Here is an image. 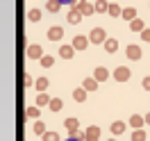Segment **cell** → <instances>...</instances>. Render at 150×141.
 <instances>
[{
	"mask_svg": "<svg viewBox=\"0 0 150 141\" xmlns=\"http://www.w3.org/2000/svg\"><path fill=\"white\" fill-rule=\"evenodd\" d=\"M146 125H150V112L146 114Z\"/></svg>",
	"mask_w": 150,
	"mask_h": 141,
	"instance_id": "836d02e7",
	"label": "cell"
},
{
	"mask_svg": "<svg viewBox=\"0 0 150 141\" xmlns=\"http://www.w3.org/2000/svg\"><path fill=\"white\" fill-rule=\"evenodd\" d=\"M50 100H52V98H50L48 94H39V96H37V107H43V105H50Z\"/></svg>",
	"mask_w": 150,
	"mask_h": 141,
	"instance_id": "603a6c76",
	"label": "cell"
},
{
	"mask_svg": "<svg viewBox=\"0 0 150 141\" xmlns=\"http://www.w3.org/2000/svg\"><path fill=\"white\" fill-rule=\"evenodd\" d=\"M121 18H125V21H130V23H132V21L137 18V9H134V7H125Z\"/></svg>",
	"mask_w": 150,
	"mask_h": 141,
	"instance_id": "5bb4252c",
	"label": "cell"
},
{
	"mask_svg": "<svg viewBox=\"0 0 150 141\" xmlns=\"http://www.w3.org/2000/svg\"><path fill=\"white\" fill-rule=\"evenodd\" d=\"M62 98H52V100H50V105H48V107H50V112H59V109H62Z\"/></svg>",
	"mask_w": 150,
	"mask_h": 141,
	"instance_id": "484cf974",
	"label": "cell"
},
{
	"mask_svg": "<svg viewBox=\"0 0 150 141\" xmlns=\"http://www.w3.org/2000/svg\"><path fill=\"white\" fill-rule=\"evenodd\" d=\"M105 50H107V52H116V50H118V41H116V39H107V41H105Z\"/></svg>",
	"mask_w": 150,
	"mask_h": 141,
	"instance_id": "44dd1931",
	"label": "cell"
},
{
	"mask_svg": "<svg viewBox=\"0 0 150 141\" xmlns=\"http://www.w3.org/2000/svg\"><path fill=\"white\" fill-rule=\"evenodd\" d=\"M107 32H105L103 28H93L91 30V32H89V41H91V43H103L105 46V41H107Z\"/></svg>",
	"mask_w": 150,
	"mask_h": 141,
	"instance_id": "6da1fadb",
	"label": "cell"
},
{
	"mask_svg": "<svg viewBox=\"0 0 150 141\" xmlns=\"http://www.w3.org/2000/svg\"><path fill=\"white\" fill-rule=\"evenodd\" d=\"M82 18H84V16L80 14V9H77V7H71V9H68V14H66V21H68L71 25H77Z\"/></svg>",
	"mask_w": 150,
	"mask_h": 141,
	"instance_id": "3957f363",
	"label": "cell"
},
{
	"mask_svg": "<svg viewBox=\"0 0 150 141\" xmlns=\"http://www.w3.org/2000/svg\"><path fill=\"white\" fill-rule=\"evenodd\" d=\"M52 64H55V59H52L50 55H43V57H41V66H43V68H50Z\"/></svg>",
	"mask_w": 150,
	"mask_h": 141,
	"instance_id": "f546056e",
	"label": "cell"
},
{
	"mask_svg": "<svg viewBox=\"0 0 150 141\" xmlns=\"http://www.w3.org/2000/svg\"><path fill=\"white\" fill-rule=\"evenodd\" d=\"M28 18L32 21V23H39V21H41V9H30L28 11Z\"/></svg>",
	"mask_w": 150,
	"mask_h": 141,
	"instance_id": "d4e9b609",
	"label": "cell"
},
{
	"mask_svg": "<svg viewBox=\"0 0 150 141\" xmlns=\"http://www.w3.org/2000/svg\"><path fill=\"white\" fill-rule=\"evenodd\" d=\"M41 139H43V141H59V134H57V132H50V130H48L46 134L41 137Z\"/></svg>",
	"mask_w": 150,
	"mask_h": 141,
	"instance_id": "4dcf8cb0",
	"label": "cell"
},
{
	"mask_svg": "<svg viewBox=\"0 0 150 141\" xmlns=\"http://www.w3.org/2000/svg\"><path fill=\"white\" fill-rule=\"evenodd\" d=\"M71 46L75 48V50H84L86 46H89V37L86 34H77V37H73V43Z\"/></svg>",
	"mask_w": 150,
	"mask_h": 141,
	"instance_id": "5b68a950",
	"label": "cell"
},
{
	"mask_svg": "<svg viewBox=\"0 0 150 141\" xmlns=\"http://www.w3.org/2000/svg\"><path fill=\"white\" fill-rule=\"evenodd\" d=\"M107 14H109V16H123V9L118 7V5H116V2H112V5H109V11H107Z\"/></svg>",
	"mask_w": 150,
	"mask_h": 141,
	"instance_id": "4316f807",
	"label": "cell"
},
{
	"mask_svg": "<svg viewBox=\"0 0 150 141\" xmlns=\"http://www.w3.org/2000/svg\"><path fill=\"white\" fill-rule=\"evenodd\" d=\"M77 9H80V14H82V16H91V14L96 11V5H91V2L82 0V2H77Z\"/></svg>",
	"mask_w": 150,
	"mask_h": 141,
	"instance_id": "52a82bcc",
	"label": "cell"
},
{
	"mask_svg": "<svg viewBox=\"0 0 150 141\" xmlns=\"http://www.w3.org/2000/svg\"><path fill=\"white\" fill-rule=\"evenodd\" d=\"M28 57H30V59H39V62H41V57H43V48L39 46V43L28 46Z\"/></svg>",
	"mask_w": 150,
	"mask_h": 141,
	"instance_id": "8992f818",
	"label": "cell"
},
{
	"mask_svg": "<svg viewBox=\"0 0 150 141\" xmlns=\"http://www.w3.org/2000/svg\"><path fill=\"white\" fill-rule=\"evenodd\" d=\"M132 141H146V130H134L132 132Z\"/></svg>",
	"mask_w": 150,
	"mask_h": 141,
	"instance_id": "83f0119b",
	"label": "cell"
},
{
	"mask_svg": "<svg viewBox=\"0 0 150 141\" xmlns=\"http://www.w3.org/2000/svg\"><path fill=\"white\" fill-rule=\"evenodd\" d=\"M34 86H37L39 94H46V89H48V77H39L37 82H34Z\"/></svg>",
	"mask_w": 150,
	"mask_h": 141,
	"instance_id": "ac0fdd59",
	"label": "cell"
},
{
	"mask_svg": "<svg viewBox=\"0 0 150 141\" xmlns=\"http://www.w3.org/2000/svg\"><path fill=\"white\" fill-rule=\"evenodd\" d=\"M107 141H116V139H107Z\"/></svg>",
	"mask_w": 150,
	"mask_h": 141,
	"instance_id": "d590c367",
	"label": "cell"
},
{
	"mask_svg": "<svg viewBox=\"0 0 150 141\" xmlns=\"http://www.w3.org/2000/svg\"><path fill=\"white\" fill-rule=\"evenodd\" d=\"M130 30H132V32H139V34H141V32L146 30V25H143V21H141V18H134V21L130 23Z\"/></svg>",
	"mask_w": 150,
	"mask_h": 141,
	"instance_id": "9a60e30c",
	"label": "cell"
},
{
	"mask_svg": "<svg viewBox=\"0 0 150 141\" xmlns=\"http://www.w3.org/2000/svg\"><path fill=\"white\" fill-rule=\"evenodd\" d=\"M141 39H143L146 43H150V28H146L143 32H141Z\"/></svg>",
	"mask_w": 150,
	"mask_h": 141,
	"instance_id": "1f68e13d",
	"label": "cell"
},
{
	"mask_svg": "<svg viewBox=\"0 0 150 141\" xmlns=\"http://www.w3.org/2000/svg\"><path fill=\"white\" fill-rule=\"evenodd\" d=\"M125 55L130 57L132 62H137V59H141V55H143V52H141V48L137 46V43H130V46L125 48Z\"/></svg>",
	"mask_w": 150,
	"mask_h": 141,
	"instance_id": "277c9868",
	"label": "cell"
},
{
	"mask_svg": "<svg viewBox=\"0 0 150 141\" xmlns=\"http://www.w3.org/2000/svg\"><path fill=\"white\" fill-rule=\"evenodd\" d=\"M89 139H100V128H98V125H89V128H86V141Z\"/></svg>",
	"mask_w": 150,
	"mask_h": 141,
	"instance_id": "4fadbf2b",
	"label": "cell"
},
{
	"mask_svg": "<svg viewBox=\"0 0 150 141\" xmlns=\"http://www.w3.org/2000/svg\"><path fill=\"white\" fill-rule=\"evenodd\" d=\"M62 37H64V28L62 25H52V28L48 30V39L50 41H59Z\"/></svg>",
	"mask_w": 150,
	"mask_h": 141,
	"instance_id": "9c48e42d",
	"label": "cell"
},
{
	"mask_svg": "<svg viewBox=\"0 0 150 141\" xmlns=\"http://www.w3.org/2000/svg\"><path fill=\"white\" fill-rule=\"evenodd\" d=\"M32 130H34V134H39V137H43V134H46V125H43V123L41 121H34V128H32Z\"/></svg>",
	"mask_w": 150,
	"mask_h": 141,
	"instance_id": "cb8c5ba5",
	"label": "cell"
},
{
	"mask_svg": "<svg viewBox=\"0 0 150 141\" xmlns=\"http://www.w3.org/2000/svg\"><path fill=\"white\" fill-rule=\"evenodd\" d=\"M73 100H75V103H84V100H86V91L82 89V86L73 91Z\"/></svg>",
	"mask_w": 150,
	"mask_h": 141,
	"instance_id": "e0dca14e",
	"label": "cell"
},
{
	"mask_svg": "<svg viewBox=\"0 0 150 141\" xmlns=\"http://www.w3.org/2000/svg\"><path fill=\"white\" fill-rule=\"evenodd\" d=\"M141 84H143V89H148V91H150V75L143 77V82H141Z\"/></svg>",
	"mask_w": 150,
	"mask_h": 141,
	"instance_id": "d6a6232c",
	"label": "cell"
},
{
	"mask_svg": "<svg viewBox=\"0 0 150 141\" xmlns=\"http://www.w3.org/2000/svg\"><path fill=\"white\" fill-rule=\"evenodd\" d=\"M93 77H96V80H98V82H105V80L109 77V71H107L105 66H98V68H96V71H93Z\"/></svg>",
	"mask_w": 150,
	"mask_h": 141,
	"instance_id": "7c38bea8",
	"label": "cell"
},
{
	"mask_svg": "<svg viewBox=\"0 0 150 141\" xmlns=\"http://www.w3.org/2000/svg\"><path fill=\"white\" fill-rule=\"evenodd\" d=\"M59 57H64V59H73L75 57V48L71 43H64V46L59 48Z\"/></svg>",
	"mask_w": 150,
	"mask_h": 141,
	"instance_id": "8fae6325",
	"label": "cell"
},
{
	"mask_svg": "<svg viewBox=\"0 0 150 141\" xmlns=\"http://www.w3.org/2000/svg\"><path fill=\"white\" fill-rule=\"evenodd\" d=\"M46 9L55 14V11H59V9H62V2H59V0H48V2H46Z\"/></svg>",
	"mask_w": 150,
	"mask_h": 141,
	"instance_id": "7402d4cb",
	"label": "cell"
},
{
	"mask_svg": "<svg viewBox=\"0 0 150 141\" xmlns=\"http://www.w3.org/2000/svg\"><path fill=\"white\" fill-rule=\"evenodd\" d=\"M130 75H132V71L127 66H118V68L114 71V80H116V82H127Z\"/></svg>",
	"mask_w": 150,
	"mask_h": 141,
	"instance_id": "7a4b0ae2",
	"label": "cell"
},
{
	"mask_svg": "<svg viewBox=\"0 0 150 141\" xmlns=\"http://www.w3.org/2000/svg\"><path fill=\"white\" fill-rule=\"evenodd\" d=\"M98 80L96 77H84V82H82V89H84L86 94H91V91H98Z\"/></svg>",
	"mask_w": 150,
	"mask_h": 141,
	"instance_id": "30bf717a",
	"label": "cell"
},
{
	"mask_svg": "<svg viewBox=\"0 0 150 141\" xmlns=\"http://www.w3.org/2000/svg\"><path fill=\"white\" fill-rule=\"evenodd\" d=\"M39 114H41V109H39L37 105H32V107H28V109H25V116H28V118H34V121L39 118Z\"/></svg>",
	"mask_w": 150,
	"mask_h": 141,
	"instance_id": "d6986e66",
	"label": "cell"
},
{
	"mask_svg": "<svg viewBox=\"0 0 150 141\" xmlns=\"http://www.w3.org/2000/svg\"><path fill=\"white\" fill-rule=\"evenodd\" d=\"M89 141H96V139H89Z\"/></svg>",
	"mask_w": 150,
	"mask_h": 141,
	"instance_id": "8d00e7d4",
	"label": "cell"
},
{
	"mask_svg": "<svg viewBox=\"0 0 150 141\" xmlns=\"http://www.w3.org/2000/svg\"><path fill=\"white\" fill-rule=\"evenodd\" d=\"M77 125H80V123H77V118H66V121H64V128L68 130V134L77 130Z\"/></svg>",
	"mask_w": 150,
	"mask_h": 141,
	"instance_id": "ffe728a7",
	"label": "cell"
},
{
	"mask_svg": "<svg viewBox=\"0 0 150 141\" xmlns=\"http://www.w3.org/2000/svg\"><path fill=\"white\" fill-rule=\"evenodd\" d=\"M66 141H77V139H71V137H68V139H66Z\"/></svg>",
	"mask_w": 150,
	"mask_h": 141,
	"instance_id": "e575fe53",
	"label": "cell"
},
{
	"mask_svg": "<svg viewBox=\"0 0 150 141\" xmlns=\"http://www.w3.org/2000/svg\"><path fill=\"white\" fill-rule=\"evenodd\" d=\"M130 125L134 130H143V125H146V116H141V114H132L130 116Z\"/></svg>",
	"mask_w": 150,
	"mask_h": 141,
	"instance_id": "ba28073f",
	"label": "cell"
},
{
	"mask_svg": "<svg viewBox=\"0 0 150 141\" xmlns=\"http://www.w3.org/2000/svg\"><path fill=\"white\" fill-rule=\"evenodd\" d=\"M109 130H112V134H123V132H125V123L123 121H114Z\"/></svg>",
	"mask_w": 150,
	"mask_h": 141,
	"instance_id": "2e32d148",
	"label": "cell"
},
{
	"mask_svg": "<svg viewBox=\"0 0 150 141\" xmlns=\"http://www.w3.org/2000/svg\"><path fill=\"white\" fill-rule=\"evenodd\" d=\"M96 11H100V14H105V11H109V5H107L105 0H98V2H96Z\"/></svg>",
	"mask_w": 150,
	"mask_h": 141,
	"instance_id": "f1b7e54d",
	"label": "cell"
}]
</instances>
